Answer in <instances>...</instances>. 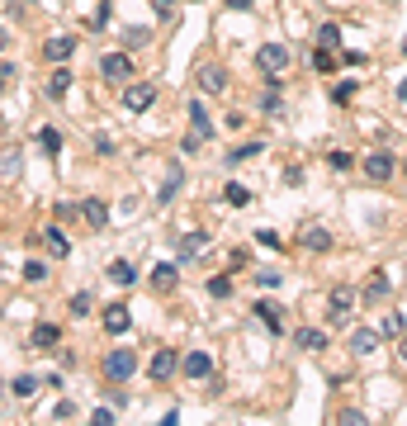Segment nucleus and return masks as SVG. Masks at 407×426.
I'll return each instance as SVG.
<instances>
[{
    "label": "nucleus",
    "mask_w": 407,
    "mask_h": 426,
    "mask_svg": "<svg viewBox=\"0 0 407 426\" xmlns=\"http://www.w3.org/2000/svg\"><path fill=\"white\" fill-rule=\"evenodd\" d=\"M133 374H138V350L133 346H114L110 355H105V379H110V384H128Z\"/></svg>",
    "instance_id": "f257e3e1"
},
{
    "label": "nucleus",
    "mask_w": 407,
    "mask_h": 426,
    "mask_svg": "<svg viewBox=\"0 0 407 426\" xmlns=\"http://www.w3.org/2000/svg\"><path fill=\"white\" fill-rule=\"evenodd\" d=\"M355 299H360V294H355L350 284H336L327 294V327H346L350 313H355Z\"/></svg>",
    "instance_id": "f03ea898"
},
{
    "label": "nucleus",
    "mask_w": 407,
    "mask_h": 426,
    "mask_svg": "<svg viewBox=\"0 0 407 426\" xmlns=\"http://www.w3.org/2000/svg\"><path fill=\"white\" fill-rule=\"evenodd\" d=\"M157 105V85L152 81H133V85H124V110L128 114H147Z\"/></svg>",
    "instance_id": "7ed1b4c3"
},
{
    "label": "nucleus",
    "mask_w": 407,
    "mask_h": 426,
    "mask_svg": "<svg viewBox=\"0 0 407 426\" xmlns=\"http://www.w3.org/2000/svg\"><path fill=\"white\" fill-rule=\"evenodd\" d=\"M256 66H261L266 76H284V66H289V47H284V43H261V47H256Z\"/></svg>",
    "instance_id": "20e7f679"
},
{
    "label": "nucleus",
    "mask_w": 407,
    "mask_h": 426,
    "mask_svg": "<svg viewBox=\"0 0 407 426\" xmlns=\"http://www.w3.org/2000/svg\"><path fill=\"white\" fill-rule=\"evenodd\" d=\"M194 85H199L204 95H223L228 90V71H223L218 62H199L194 66Z\"/></svg>",
    "instance_id": "39448f33"
},
{
    "label": "nucleus",
    "mask_w": 407,
    "mask_h": 426,
    "mask_svg": "<svg viewBox=\"0 0 407 426\" xmlns=\"http://www.w3.org/2000/svg\"><path fill=\"white\" fill-rule=\"evenodd\" d=\"M57 346H62V327H57V322H33L29 350H57Z\"/></svg>",
    "instance_id": "423d86ee"
},
{
    "label": "nucleus",
    "mask_w": 407,
    "mask_h": 426,
    "mask_svg": "<svg viewBox=\"0 0 407 426\" xmlns=\"http://www.w3.org/2000/svg\"><path fill=\"white\" fill-rule=\"evenodd\" d=\"M100 76L105 81H133V57H128V47L124 52H110V57L100 62Z\"/></svg>",
    "instance_id": "0eeeda50"
},
{
    "label": "nucleus",
    "mask_w": 407,
    "mask_h": 426,
    "mask_svg": "<svg viewBox=\"0 0 407 426\" xmlns=\"http://www.w3.org/2000/svg\"><path fill=\"white\" fill-rule=\"evenodd\" d=\"M393 166H398V157H393V152H370V157H365V175H370L374 185L393 180Z\"/></svg>",
    "instance_id": "6e6552de"
},
{
    "label": "nucleus",
    "mask_w": 407,
    "mask_h": 426,
    "mask_svg": "<svg viewBox=\"0 0 407 426\" xmlns=\"http://www.w3.org/2000/svg\"><path fill=\"white\" fill-rule=\"evenodd\" d=\"M175 365H180V355H175L171 346H161L157 355H152V365H147V374H152V384H166V379L175 374Z\"/></svg>",
    "instance_id": "1a4fd4ad"
},
{
    "label": "nucleus",
    "mask_w": 407,
    "mask_h": 426,
    "mask_svg": "<svg viewBox=\"0 0 407 426\" xmlns=\"http://www.w3.org/2000/svg\"><path fill=\"white\" fill-rule=\"evenodd\" d=\"M180 369H185V379H194V384H199V379L213 374V360H208V350H189L185 360H180Z\"/></svg>",
    "instance_id": "9d476101"
},
{
    "label": "nucleus",
    "mask_w": 407,
    "mask_h": 426,
    "mask_svg": "<svg viewBox=\"0 0 407 426\" xmlns=\"http://www.w3.org/2000/svg\"><path fill=\"white\" fill-rule=\"evenodd\" d=\"M180 185H185V171H180V161H171V171L161 175V189H157V199H161V204H171L175 194H180Z\"/></svg>",
    "instance_id": "9b49d317"
},
{
    "label": "nucleus",
    "mask_w": 407,
    "mask_h": 426,
    "mask_svg": "<svg viewBox=\"0 0 407 426\" xmlns=\"http://www.w3.org/2000/svg\"><path fill=\"white\" fill-rule=\"evenodd\" d=\"M175 284H180V266H171V261H161V266L152 270V289H157V294H171Z\"/></svg>",
    "instance_id": "f8f14e48"
},
{
    "label": "nucleus",
    "mask_w": 407,
    "mask_h": 426,
    "mask_svg": "<svg viewBox=\"0 0 407 426\" xmlns=\"http://www.w3.org/2000/svg\"><path fill=\"white\" fill-rule=\"evenodd\" d=\"M71 52H76V38H66V33H57V38H47V43H43L47 62H66Z\"/></svg>",
    "instance_id": "ddd939ff"
},
{
    "label": "nucleus",
    "mask_w": 407,
    "mask_h": 426,
    "mask_svg": "<svg viewBox=\"0 0 407 426\" xmlns=\"http://www.w3.org/2000/svg\"><path fill=\"white\" fill-rule=\"evenodd\" d=\"M298 242H303L308 252H331V232H327V227H322V223H308Z\"/></svg>",
    "instance_id": "4468645a"
},
{
    "label": "nucleus",
    "mask_w": 407,
    "mask_h": 426,
    "mask_svg": "<svg viewBox=\"0 0 407 426\" xmlns=\"http://www.w3.org/2000/svg\"><path fill=\"white\" fill-rule=\"evenodd\" d=\"M81 218L90 223L95 232H105V227H110V208L100 204V199H85V204H81Z\"/></svg>",
    "instance_id": "2eb2a0df"
},
{
    "label": "nucleus",
    "mask_w": 407,
    "mask_h": 426,
    "mask_svg": "<svg viewBox=\"0 0 407 426\" xmlns=\"http://www.w3.org/2000/svg\"><path fill=\"white\" fill-rule=\"evenodd\" d=\"M350 350H355V355H374V350H379V331L355 327V331H350Z\"/></svg>",
    "instance_id": "dca6fc26"
},
{
    "label": "nucleus",
    "mask_w": 407,
    "mask_h": 426,
    "mask_svg": "<svg viewBox=\"0 0 407 426\" xmlns=\"http://www.w3.org/2000/svg\"><path fill=\"white\" fill-rule=\"evenodd\" d=\"M105 331H110V336H124L128 331V308L124 303H110V308H105Z\"/></svg>",
    "instance_id": "f3484780"
},
{
    "label": "nucleus",
    "mask_w": 407,
    "mask_h": 426,
    "mask_svg": "<svg viewBox=\"0 0 407 426\" xmlns=\"http://www.w3.org/2000/svg\"><path fill=\"white\" fill-rule=\"evenodd\" d=\"M256 317H261V322H266L275 336L284 331V313H280V303H270V299H266V303H256Z\"/></svg>",
    "instance_id": "a211bd4d"
},
{
    "label": "nucleus",
    "mask_w": 407,
    "mask_h": 426,
    "mask_svg": "<svg viewBox=\"0 0 407 426\" xmlns=\"http://www.w3.org/2000/svg\"><path fill=\"white\" fill-rule=\"evenodd\" d=\"M189 119H194V133H199L204 142H208L213 133H218V128H213V119L204 114V100H194V105H189Z\"/></svg>",
    "instance_id": "6ab92c4d"
},
{
    "label": "nucleus",
    "mask_w": 407,
    "mask_h": 426,
    "mask_svg": "<svg viewBox=\"0 0 407 426\" xmlns=\"http://www.w3.org/2000/svg\"><path fill=\"white\" fill-rule=\"evenodd\" d=\"M208 252V232H189L185 242H180V261H194V256Z\"/></svg>",
    "instance_id": "aec40b11"
},
{
    "label": "nucleus",
    "mask_w": 407,
    "mask_h": 426,
    "mask_svg": "<svg viewBox=\"0 0 407 426\" xmlns=\"http://www.w3.org/2000/svg\"><path fill=\"white\" fill-rule=\"evenodd\" d=\"M43 242H47V252H52V261H62V256H71V242L62 237V227H47V232H43Z\"/></svg>",
    "instance_id": "412c9836"
},
{
    "label": "nucleus",
    "mask_w": 407,
    "mask_h": 426,
    "mask_svg": "<svg viewBox=\"0 0 407 426\" xmlns=\"http://www.w3.org/2000/svg\"><path fill=\"white\" fill-rule=\"evenodd\" d=\"M384 294H389V270H374V275H370V284H365V294H360V299L379 303Z\"/></svg>",
    "instance_id": "4be33fe9"
},
{
    "label": "nucleus",
    "mask_w": 407,
    "mask_h": 426,
    "mask_svg": "<svg viewBox=\"0 0 407 426\" xmlns=\"http://www.w3.org/2000/svg\"><path fill=\"white\" fill-rule=\"evenodd\" d=\"M303 350H322L327 346V331H317V327H298V336H294Z\"/></svg>",
    "instance_id": "5701e85b"
},
{
    "label": "nucleus",
    "mask_w": 407,
    "mask_h": 426,
    "mask_svg": "<svg viewBox=\"0 0 407 426\" xmlns=\"http://www.w3.org/2000/svg\"><path fill=\"white\" fill-rule=\"evenodd\" d=\"M110 280L114 284H138V266H133V261H114V266H110Z\"/></svg>",
    "instance_id": "b1692460"
},
{
    "label": "nucleus",
    "mask_w": 407,
    "mask_h": 426,
    "mask_svg": "<svg viewBox=\"0 0 407 426\" xmlns=\"http://www.w3.org/2000/svg\"><path fill=\"white\" fill-rule=\"evenodd\" d=\"M251 157H261V142H242V147H232V152H228V166H242V161H251Z\"/></svg>",
    "instance_id": "393cba45"
},
{
    "label": "nucleus",
    "mask_w": 407,
    "mask_h": 426,
    "mask_svg": "<svg viewBox=\"0 0 407 426\" xmlns=\"http://www.w3.org/2000/svg\"><path fill=\"white\" fill-rule=\"evenodd\" d=\"M38 384H43V379H33V374H15L10 394H15V398H33V394H38Z\"/></svg>",
    "instance_id": "a878e982"
},
{
    "label": "nucleus",
    "mask_w": 407,
    "mask_h": 426,
    "mask_svg": "<svg viewBox=\"0 0 407 426\" xmlns=\"http://www.w3.org/2000/svg\"><path fill=\"white\" fill-rule=\"evenodd\" d=\"M38 147H43L47 157H57V152H62V133H57V128H43V133H38Z\"/></svg>",
    "instance_id": "bb28decb"
},
{
    "label": "nucleus",
    "mask_w": 407,
    "mask_h": 426,
    "mask_svg": "<svg viewBox=\"0 0 407 426\" xmlns=\"http://www.w3.org/2000/svg\"><path fill=\"white\" fill-rule=\"evenodd\" d=\"M147 38H152V29H147V24H133V29H124V47H128V52H133V47H142Z\"/></svg>",
    "instance_id": "cd10ccee"
},
{
    "label": "nucleus",
    "mask_w": 407,
    "mask_h": 426,
    "mask_svg": "<svg viewBox=\"0 0 407 426\" xmlns=\"http://www.w3.org/2000/svg\"><path fill=\"white\" fill-rule=\"evenodd\" d=\"M66 85H71V71H62V66H57V71H52V81H47V95H52V100H62Z\"/></svg>",
    "instance_id": "c85d7f7f"
},
{
    "label": "nucleus",
    "mask_w": 407,
    "mask_h": 426,
    "mask_svg": "<svg viewBox=\"0 0 407 426\" xmlns=\"http://www.w3.org/2000/svg\"><path fill=\"white\" fill-rule=\"evenodd\" d=\"M223 194H228V204H237V208H247L251 199H256V194H251L247 185H237V180H232V185H228V189H223Z\"/></svg>",
    "instance_id": "c756f323"
},
{
    "label": "nucleus",
    "mask_w": 407,
    "mask_h": 426,
    "mask_svg": "<svg viewBox=\"0 0 407 426\" xmlns=\"http://www.w3.org/2000/svg\"><path fill=\"white\" fill-rule=\"evenodd\" d=\"M317 47H341V29L336 24H317Z\"/></svg>",
    "instance_id": "7c9ffc66"
},
{
    "label": "nucleus",
    "mask_w": 407,
    "mask_h": 426,
    "mask_svg": "<svg viewBox=\"0 0 407 426\" xmlns=\"http://www.w3.org/2000/svg\"><path fill=\"white\" fill-rule=\"evenodd\" d=\"M403 331H407L403 313H389V317H384V327H379V336H393V341H398V336H403Z\"/></svg>",
    "instance_id": "2f4dec72"
},
{
    "label": "nucleus",
    "mask_w": 407,
    "mask_h": 426,
    "mask_svg": "<svg viewBox=\"0 0 407 426\" xmlns=\"http://www.w3.org/2000/svg\"><path fill=\"white\" fill-rule=\"evenodd\" d=\"M19 175V152H10V157H0V185H10Z\"/></svg>",
    "instance_id": "473e14b6"
},
{
    "label": "nucleus",
    "mask_w": 407,
    "mask_h": 426,
    "mask_svg": "<svg viewBox=\"0 0 407 426\" xmlns=\"http://www.w3.org/2000/svg\"><path fill=\"white\" fill-rule=\"evenodd\" d=\"M313 66L317 71H331L336 66V47H313Z\"/></svg>",
    "instance_id": "72a5a7b5"
},
{
    "label": "nucleus",
    "mask_w": 407,
    "mask_h": 426,
    "mask_svg": "<svg viewBox=\"0 0 407 426\" xmlns=\"http://www.w3.org/2000/svg\"><path fill=\"white\" fill-rule=\"evenodd\" d=\"M90 308H95V299L85 294V289H81V294H71V317H85Z\"/></svg>",
    "instance_id": "f704fd0d"
},
{
    "label": "nucleus",
    "mask_w": 407,
    "mask_h": 426,
    "mask_svg": "<svg viewBox=\"0 0 407 426\" xmlns=\"http://www.w3.org/2000/svg\"><path fill=\"white\" fill-rule=\"evenodd\" d=\"M208 294H213V299H228V294H232V280H228V275H213V280H208Z\"/></svg>",
    "instance_id": "c9c22d12"
},
{
    "label": "nucleus",
    "mask_w": 407,
    "mask_h": 426,
    "mask_svg": "<svg viewBox=\"0 0 407 426\" xmlns=\"http://www.w3.org/2000/svg\"><path fill=\"white\" fill-rule=\"evenodd\" d=\"M24 280H29V284L47 280V266H43V261H24Z\"/></svg>",
    "instance_id": "e433bc0d"
},
{
    "label": "nucleus",
    "mask_w": 407,
    "mask_h": 426,
    "mask_svg": "<svg viewBox=\"0 0 407 426\" xmlns=\"http://www.w3.org/2000/svg\"><path fill=\"white\" fill-rule=\"evenodd\" d=\"M256 284L261 289H280V270H256Z\"/></svg>",
    "instance_id": "4c0bfd02"
},
{
    "label": "nucleus",
    "mask_w": 407,
    "mask_h": 426,
    "mask_svg": "<svg viewBox=\"0 0 407 426\" xmlns=\"http://www.w3.org/2000/svg\"><path fill=\"white\" fill-rule=\"evenodd\" d=\"M110 24V5H95V15H90V29H105Z\"/></svg>",
    "instance_id": "58836bf2"
},
{
    "label": "nucleus",
    "mask_w": 407,
    "mask_h": 426,
    "mask_svg": "<svg viewBox=\"0 0 407 426\" xmlns=\"http://www.w3.org/2000/svg\"><path fill=\"white\" fill-rule=\"evenodd\" d=\"M350 95H355V81H341L336 85V105H350Z\"/></svg>",
    "instance_id": "ea45409f"
},
{
    "label": "nucleus",
    "mask_w": 407,
    "mask_h": 426,
    "mask_svg": "<svg viewBox=\"0 0 407 426\" xmlns=\"http://www.w3.org/2000/svg\"><path fill=\"white\" fill-rule=\"evenodd\" d=\"M90 422H95V426H114V412H110V408H95Z\"/></svg>",
    "instance_id": "a19ab883"
},
{
    "label": "nucleus",
    "mask_w": 407,
    "mask_h": 426,
    "mask_svg": "<svg viewBox=\"0 0 407 426\" xmlns=\"http://www.w3.org/2000/svg\"><path fill=\"white\" fill-rule=\"evenodd\" d=\"M350 161H355L350 152H331V166H336V171H350Z\"/></svg>",
    "instance_id": "79ce46f5"
},
{
    "label": "nucleus",
    "mask_w": 407,
    "mask_h": 426,
    "mask_svg": "<svg viewBox=\"0 0 407 426\" xmlns=\"http://www.w3.org/2000/svg\"><path fill=\"white\" fill-rule=\"evenodd\" d=\"M256 242H261V247H280V232H270V227H261V232H256Z\"/></svg>",
    "instance_id": "37998d69"
},
{
    "label": "nucleus",
    "mask_w": 407,
    "mask_h": 426,
    "mask_svg": "<svg viewBox=\"0 0 407 426\" xmlns=\"http://www.w3.org/2000/svg\"><path fill=\"white\" fill-rule=\"evenodd\" d=\"M52 417H57V422H66V417H76V403H57V408H52Z\"/></svg>",
    "instance_id": "c03bdc74"
},
{
    "label": "nucleus",
    "mask_w": 407,
    "mask_h": 426,
    "mask_svg": "<svg viewBox=\"0 0 407 426\" xmlns=\"http://www.w3.org/2000/svg\"><path fill=\"white\" fill-rule=\"evenodd\" d=\"M171 5H175V0H152V10H161V15H166Z\"/></svg>",
    "instance_id": "a18cd8bd"
},
{
    "label": "nucleus",
    "mask_w": 407,
    "mask_h": 426,
    "mask_svg": "<svg viewBox=\"0 0 407 426\" xmlns=\"http://www.w3.org/2000/svg\"><path fill=\"white\" fill-rule=\"evenodd\" d=\"M228 5H232V10H251V5H256V0H228Z\"/></svg>",
    "instance_id": "49530a36"
},
{
    "label": "nucleus",
    "mask_w": 407,
    "mask_h": 426,
    "mask_svg": "<svg viewBox=\"0 0 407 426\" xmlns=\"http://www.w3.org/2000/svg\"><path fill=\"white\" fill-rule=\"evenodd\" d=\"M398 355H403V360H407V336H398Z\"/></svg>",
    "instance_id": "de8ad7c7"
},
{
    "label": "nucleus",
    "mask_w": 407,
    "mask_h": 426,
    "mask_svg": "<svg viewBox=\"0 0 407 426\" xmlns=\"http://www.w3.org/2000/svg\"><path fill=\"white\" fill-rule=\"evenodd\" d=\"M398 100H403V105H407V81H403V85H398Z\"/></svg>",
    "instance_id": "09e8293b"
},
{
    "label": "nucleus",
    "mask_w": 407,
    "mask_h": 426,
    "mask_svg": "<svg viewBox=\"0 0 407 426\" xmlns=\"http://www.w3.org/2000/svg\"><path fill=\"white\" fill-rule=\"evenodd\" d=\"M5 43H10V33H5V29H0V52H5Z\"/></svg>",
    "instance_id": "8fccbe9b"
},
{
    "label": "nucleus",
    "mask_w": 407,
    "mask_h": 426,
    "mask_svg": "<svg viewBox=\"0 0 407 426\" xmlns=\"http://www.w3.org/2000/svg\"><path fill=\"white\" fill-rule=\"evenodd\" d=\"M403 175H407V157H403Z\"/></svg>",
    "instance_id": "3c124183"
},
{
    "label": "nucleus",
    "mask_w": 407,
    "mask_h": 426,
    "mask_svg": "<svg viewBox=\"0 0 407 426\" xmlns=\"http://www.w3.org/2000/svg\"><path fill=\"white\" fill-rule=\"evenodd\" d=\"M403 52H407V38H403Z\"/></svg>",
    "instance_id": "603ef678"
},
{
    "label": "nucleus",
    "mask_w": 407,
    "mask_h": 426,
    "mask_svg": "<svg viewBox=\"0 0 407 426\" xmlns=\"http://www.w3.org/2000/svg\"><path fill=\"white\" fill-rule=\"evenodd\" d=\"M0 90H5V81H0Z\"/></svg>",
    "instance_id": "864d4df0"
}]
</instances>
